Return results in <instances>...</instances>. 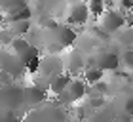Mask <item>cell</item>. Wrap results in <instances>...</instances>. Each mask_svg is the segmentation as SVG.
Here are the masks:
<instances>
[{"mask_svg":"<svg viewBox=\"0 0 133 122\" xmlns=\"http://www.w3.org/2000/svg\"><path fill=\"white\" fill-rule=\"evenodd\" d=\"M63 105L59 103H40L32 107L25 117L23 122H66V113L61 109Z\"/></svg>","mask_w":133,"mask_h":122,"instance_id":"1","label":"cell"},{"mask_svg":"<svg viewBox=\"0 0 133 122\" xmlns=\"http://www.w3.org/2000/svg\"><path fill=\"white\" fill-rule=\"evenodd\" d=\"M10 48L23 59V63L27 65L29 72L38 71L40 56H38V50H36V46H32L31 42L25 40L23 36H14V38H11V42H10Z\"/></svg>","mask_w":133,"mask_h":122,"instance_id":"2","label":"cell"},{"mask_svg":"<svg viewBox=\"0 0 133 122\" xmlns=\"http://www.w3.org/2000/svg\"><path fill=\"white\" fill-rule=\"evenodd\" d=\"M23 90L19 84L10 82L0 86V111H17L19 107H23Z\"/></svg>","mask_w":133,"mask_h":122,"instance_id":"3","label":"cell"},{"mask_svg":"<svg viewBox=\"0 0 133 122\" xmlns=\"http://www.w3.org/2000/svg\"><path fill=\"white\" fill-rule=\"evenodd\" d=\"M0 69L6 71L8 75H11L14 78H21L29 72L23 59L11 48H0Z\"/></svg>","mask_w":133,"mask_h":122,"instance_id":"4","label":"cell"},{"mask_svg":"<svg viewBox=\"0 0 133 122\" xmlns=\"http://www.w3.org/2000/svg\"><path fill=\"white\" fill-rule=\"evenodd\" d=\"M86 80H80V78H70V82L66 84V88L57 95V103L59 105H72V103L80 101L82 97H86L88 94V88H86Z\"/></svg>","mask_w":133,"mask_h":122,"instance_id":"5","label":"cell"},{"mask_svg":"<svg viewBox=\"0 0 133 122\" xmlns=\"http://www.w3.org/2000/svg\"><path fill=\"white\" fill-rule=\"evenodd\" d=\"M120 57L116 56L114 52H108V50H97L93 53H89L88 56V65L91 67H99V69L103 71H116L120 67Z\"/></svg>","mask_w":133,"mask_h":122,"instance_id":"6","label":"cell"},{"mask_svg":"<svg viewBox=\"0 0 133 122\" xmlns=\"http://www.w3.org/2000/svg\"><path fill=\"white\" fill-rule=\"evenodd\" d=\"M99 27L105 31L107 34H114L125 25V15L122 10H105L99 15Z\"/></svg>","mask_w":133,"mask_h":122,"instance_id":"7","label":"cell"},{"mask_svg":"<svg viewBox=\"0 0 133 122\" xmlns=\"http://www.w3.org/2000/svg\"><path fill=\"white\" fill-rule=\"evenodd\" d=\"M48 99V88L40 86V84H32L23 90V107L32 109L40 103H44Z\"/></svg>","mask_w":133,"mask_h":122,"instance_id":"8","label":"cell"},{"mask_svg":"<svg viewBox=\"0 0 133 122\" xmlns=\"http://www.w3.org/2000/svg\"><path fill=\"white\" fill-rule=\"evenodd\" d=\"M63 65L69 75H78V72H82L88 67V57L80 48H76V50L69 52V56L63 59Z\"/></svg>","mask_w":133,"mask_h":122,"instance_id":"9","label":"cell"},{"mask_svg":"<svg viewBox=\"0 0 133 122\" xmlns=\"http://www.w3.org/2000/svg\"><path fill=\"white\" fill-rule=\"evenodd\" d=\"M48 33L51 34V40H53V44H59V46H72L76 42L78 38V34H76V31H72L70 27H65V25H55V27H51V29H46Z\"/></svg>","mask_w":133,"mask_h":122,"instance_id":"10","label":"cell"},{"mask_svg":"<svg viewBox=\"0 0 133 122\" xmlns=\"http://www.w3.org/2000/svg\"><path fill=\"white\" fill-rule=\"evenodd\" d=\"M63 71H65V65H63L61 57L51 56V53H48L46 57H40L38 72L42 76H53V75H59V72H63Z\"/></svg>","mask_w":133,"mask_h":122,"instance_id":"11","label":"cell"},{"mask_svg":"<svg viewBox=\"0 0 133 122\" xmlns=\"http://www.w3.org/2000/svg\"><path fill=\"white\" fill-rule=\"evenodd\" d=\"M116 117H133V92L122 90L112 101Z\"/></svg>","mask_w":133,"mask_h":122,"instance_id":"12","label":"cell"},{"mask_svg":"<svg viewBox=\"0 0 133 122\" xmlns=\"http://www.w3.org/2000/svg\"><path fill=\"white\" fill-rule=\"evenodd\" d=\"M89 8H88V2H82L78 0L69 8V23L70 25H84L88 19H89Z\"/></svg>","mask_w":133,"mask_h":122,"instance_id":"13","label":"cell"},{"mask_svg":"<svg viewBox=\"0 0 133 122\" xmlns=\"http://www.w3.org/2000/svg\"><path fill=\"white\" fill-rule=\"evenodd\" d=\"M116 120V111H114L112 103H105V105L97 107L93 114L88 118V122H114Z\"/></svg>","mask_w":133,"mask_h":122,"instance_id":"14","label":"cell"},{"mask_svg":"<svg viewBox=\"0 0 133 122\" xmlns=\"http://www.w3.org/2000/svg\"><path fill=\"white\" fill-rule=\"evenodd\" d=\"M70 78H72V75H69L66 71L59 72V75L50 76V80H48V92H51V94L59 95V94H61V92L66 88V84L70 82Z\"/></svg>","mask_w":133,"mask_h":122,"instance_id":"15","label":"cell"},{"mask_svg":"<svg viewBox=\"0 0 133 122\" xmlns=\"http://www.w3.org/2000/svg\"><path fill=\"white\" fill-rule=\"evenodd\" d=\"M31 17H32V11H31V8H29V4H27V6H21V8L11 10V11H6L4 21H6V25H8V23L21 21V19H31Z\"/></svg>","mask_w":133,"mask_h":122,"instance_id":"16","label":"cell"},{"mask_svg":"<svg viewBox=\"0 0 133 122\" xmlns=\"http://www.w3.org/2000/svg\"><path fill=\"white\" fill-rule=\"evenodd\" d=\"M8 31H10L14 36H23L25 33L31 31V19H21V21L8 23Z\"/></svg>","mask_w":133,"mask_h":122,"instance_id":"17","label":"cell"},{"mask_svg":"<svg viewBox=\"0 0 133 122\" xmlns=\"http://www.w3.org/2000/svg\"><path fill=\"white\" fill-rule=\"evenodd\" d=\"M103 69H99V67H91V65H88L86 69H84V80H86L88 84H97L99 80H103Z\"/></svg>","mask_w":133,"mask_h":122,"instance_id":"18","label":"cell"},{"mask_svg":"<svg viewBox=\"0 0 133 122\" xmlns=\"http://www.w3.org/2000/svg\"><path fill=\"white\" fill-rule=\"evenodd\" d=\"M116 40H118L122 46H129V48H133V27L120 29L118 33H116Z\"/></svg>","mask_w":133,"mask_h":122,"instance_id":"19","label":"cell"},{"mask_svg":"<svg viewBox=\"0 0 133 122\" xmlns=\"http://www.w3.org/2000/svg\"><path fill=\"white\" fill-rule=\"evenodd\" d=\"M21 6H27V0H0V10L4 14L15 10V8H21Z\"/></svg>","mask_w":133,"mask_h":122,"instance_id":"20","label":"cell"},{"mask_svg":"<svg viewBox=\"0 0 133 122\" xmlns=\"http://www.w3.org/2000/svg\"><path fill=\"white\" fill-rule=\"evenodd\" d=\"M88 8H89V14L91 15H101L105 11V0H89Z\"/></svg>","mask_w":133,"mask_h":122,"instance_id":"21","label":"cell"},{"mask_svg":"<svg viewBox=\"0 0 133 122\" xmlns=\"http://www.w3.org/2000/svg\"><path fill=\"white\" fill-rule=\"evenodd\" d=\"M120 61L128 67V69H131L133 71V48H128V50L124 52V56L120 57Z\"/></svg>","mask_w":133,"mask_h":122,"instance_id":"22","label":"cell"},{"mask_svg":"<svg viewBox=\"0 0 133 122\" xmlns=\"http://www.w3.org/2000/svg\"><path fill=\"white\" fill-rule=\"evenodd\" d=\"M15 78L11 76V75H8L6 71H2L0 69V86H4V84H10V82H14Z\"/></svg>","mask_w":133,"mask_h":122,"instance_id":"23","label":"cell"},{"mask_svg":"<svg viewBox=\"0 0 133 122\" xmlns=\"http://www.w3.org/2000/svg\"><path fill=\"white\" fill-rule=\"evenodd\" d=\"M118 6L122 11H129V10H133V0H120Z\"/></svg>","mask_w":133,"mask_h":122,"instance_id":"24","label":"cell"},{"mask_svg":"<svg viewBox=\"0 0 133 122\" xmlns=\"http://www.w3.org/2000/svg\"><path fill=\"white\" fill-rule=\"evenodd\" d=\"M4 17H6V14H4L2 10H0V25H2V23H6V21H4Z\"/></svg>","mask_w":133,"mask_h":122,"instance_id":"25","label":"cell"},{"mask_svg":"<svg viewBox=\"0 0 133 122\" xmlns=\"http://www.w3.org/2000/svg\"><path fill=\"white\" fill-rule=\"evenodd\" d=\"M74 122H88V120H74Z\"/></svg>","mask_w":133,"mask_h":122,"instance_id":"26","label":"cell"},{"mask_svg":"<svg viewBox=\"0 0 133 122\" xmlns=\"http://www.w3.org/2000/svg\"><path fill=\"white\" fill-rule=\"evenodd\" d=\"M131 17H133V10H131Z\"/></svg>","mask_w":133,"mask_h":122,"instance_id":"27","label":"cell"},{"mask_svg":"<svg viewBox=\"0 0 133 122\" xmlns=\"http://www.w3.org/2000/svg\"><path fill=\"white\" fill-rule=\"evenodd\" d=\"M0 31H2V27H0Z\"/></svg>","mask_w":133,"mask_h":122,"instance_id":"28","label":"cell"}]
</instances>
